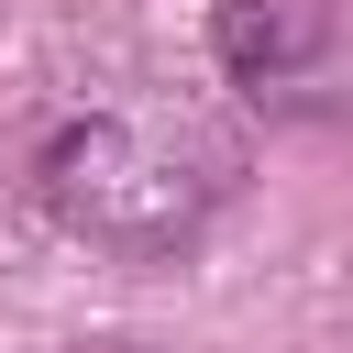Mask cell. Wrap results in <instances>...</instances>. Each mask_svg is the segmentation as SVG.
<instances>
[{
	"label": "cell",
	"instance_id": "obj_2",
	"mask_svg": "<svg viewBox=\"0 0 353 353\" xmlns=\"http://www.w3.org/2000/svg\"><path fill=\"white\" fill-rule=\"evenodd\" d=\"M320 0H221V55L232 77H298L320 55Z\"/></svg>",
	"mask_w": 353,
	"mask_h": 353
},
{
	"label": "cell",
	"instance_id": "obj_1",
	"mask_svg": "<svg viewBox=\"0 0 353 353\" xmlns=\"http://www.w3.org/2000/svg\"><path fill=\"white\" fill-rule=\"evenodd\" d=\"M44 210L99 243V254H176L199 243V221L232 199V143L188 132V121H132V110H88L55 121L33 154Z\"/></svg>",
	"mask_w": 353,
	"mask_h": 353
}]
</instances>
